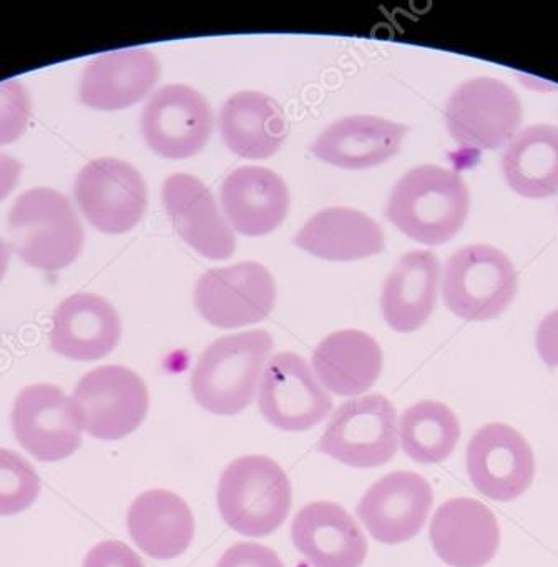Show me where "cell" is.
Here are the masks:
<instances>
[{"mask_svg": "<svg viewBox=\"0 0 558 567\" xmlns=\"http://www.w3.org/2000/svg\"><path fill=\"white\" fill-rule=\"evenodd\" d=\"M397 447V413L394 404L382 394H368L342 403L318 444L326 456L358 470L384 466L395 456Z\"/></svg>", "mask_w": 558, "mask_h": 567, "instance_id": "cell-6", "label": "cell"}, {"mask_svg": "<svg viewBox=\"0 0 558 567\" xmlns=\"http://www.w3.org/2000/svg\"><path fill=\"white\" fill-rule=\"evenodd\" d=\"M471 194L461 174L438 165L409 171L392 188L389 221L422 245L451 241L468 217Z\"/></svg>", "mask_w": 558, "mask_h": 567, "instance_id": "cell-1", "label": "cell"}, {"mask_svg": "<svg viewBox=\"0 0 558 567\" xmlns=\"http://www.w3.org/2000/svg\"><path fill=\"white\" fill-rule=\"evenodd\" d=\"M441 264L432 251H407L399 258L382 288L385 323L399 333H412L427 323L437 303Z\"/></svg>", "mask_w": 558, "mask_h": 567, "instance_id": "cell-23", "label": "cell"}, {"mask_svg": "<svg viewBox=\"0 0 558 567\" xmlns=\"http://www.w3.org/2000/svg\"><path fill=\"white\" fill-rule=\"evenodd\" d=\"M216 499L226 526L241 536L259 539L275 533L289 516L292 486L275 460L251 454L225 467Z\"/></svg>", "mask_w": 558, "mask_h": 567, "instance_id": "cell-3", "label": "cell"}, {"mask_svg": "<svg viewBox=\"0 0 558 567\" xmlns=\"http://www.w3.org/2000/svg\"><path fill=\"white\" fill-rule=\"evenodd\" d=\"M158 59L145 48L120 49L93 59L80 79V101L95 111H123L146 97L158 82Z\"/></svg>", "mask_w": 558, "mask_h": 567, "instance_id": "cell-18", "label": "cell"}, {"mask_svg": "<svg viewBox=\"0 0 558 567\" xmlns=\"http://www.w3.org/2000/svg\"><path fill=\"white\" fill-rule=\"evenodd\" d=\"M9 248H7L6 241L0 238V280H2L3 275H6L7 267H9Z\"/></svg>", "mask_w": 558, "mask_h": 567, "instance_id": "cell-36", "label": "cell"}, {"mask_svg": "<svg viewBox=\"0 0 558 567\" xmlns=\"http://www.w3.org/2000/svg\"><path fill=\"white\" fill-rule=\"evenodd\" d=\"M216 567H285L278 553L256 543L232 544L219 557Z\"/></svg>", "mask_w": 558, "mask_h": 567, "instance_id": "cell-32", "label": "cell"}, {"mask_svg": "<svg viewBox=\"0 0 558 567\" xmlns=\"http://www.w3.org/2000/svg\"><path fill=\"white\" fill-rule=\"evenodd\" d=\"M276 298L275 278L259 261L206 271L195 287L196 310L206 323L223 330L265 320L275 308Z\"/></svg>", "mask_w": 558, "mask_h": 567, "instance_id": "cell-9", "label": "cell"}, {"mask_svg": "<svg viewBox=\"0 0 558 567\" xmlns=\"http://www.w3.org/2000/svg\"><path fill=\"white\" fill-rule=\"evenodd\" d=\"M73 401L83 430L103 441L123 440L138 430L149 406L145 381L120 364L89 371L76 384Z\"/></svg>", "mask_w": 558, "mask_h": 567, "instance_id": "cell-8", "label": "cell"}, {"mask_svg": "<svg viewBox=\"0 0 558 567\" xmlns=\"http://www.w3.org/2000/svg\"><path fill=\"white\" fill-rule=\"evenodd\" d=\"M75 200L96 230L120 235L140 224L148 205V192L133 165L103 157L90 162L76 175Z\"/></svg>", "mask_w": 558, "mask_h": 567, "instance_id": "cell-10", "label": "cell"}, {"mask_svg": "<svg viewBox=\"0 0 558 567\" xmlns=\"http://www.w3.org/2000/svg\"><path fill=\"white\" fill-rule=\"evenodd\" d=\"M407 127L375 115H349L321 132L311 145L318 161L342 171H368L401 151Z\"/></svg>", "mask_w": 558, "mask_h": 567, "instance_id": "cell-20", "label": "cell"}, {"mask_svg": "<svg viewBox=\"0 0 558 567\" xmlns=\"http://www.w3.org/2000/svg\"><path fill=\"white\" fill-rule=\"evenodd\" d=\"M40 477L20 454L0 447V516H13L32 506Z\"/></svg>", "mask_w": 558, "mask_h": 567, "instance_id": "cell-30", "label": "cell"}, {"mask_svg": "<svg viewBox=\"0 0 558 567\" xmlns=\"http://www.w3.org/2000/svg\"><path fill=\"white\" fill-rule=\"evenodd\" d=\"M291 539L312 567H361L368 556L361 526L331 501L302 507L292 520Z\"/></svg>", "mask_w": 558, "mask_h": 567, "instance_id": "cell-19", "label": "cell"}, {"mask_svg": "<svg viewBox=\"0 0 558 567\" xmlns=\"http://www.w3.org/2000/svg\"><path fill=\"white\" fill-rule=\"evenodd\" d=\"M296 247L328 261H355L374 257L385 247L378 221L364 212L329 207L312 215L294 237Z\"/></svg>", "mask_w": 558, "mask_h": 567, "instance_id": "cell-25", "label": "cell"}, {"mask_svg": "<svg viewBox=\"0 0 558 567\" xmlns=\"http://www.w3.org/2000/svg\"><path fill=\"white\" fill-rule=\"evenodd\" d=\"M9 231L20 260L37 270H63L83 247V227L72 204L52 188L20 195L10 208Z\"/></svg>", "mask_w": 558, "mask_h": 567, "instance_id": "cell-4", "label": "cell"}, {"mask_svg": "<svg viewBox=\"0 0 558 567\" xmlns=\"http://www.w3.org/2000/svg\"><path fill=\"white\" fill-rule=\"evenodd\" d=\"M508 187L524 198L540 200L558 194V127L531 125L518 132L502 157Z\"/></svg>", "mask_w": 558, "mask_h": 567, "instance_id": "cell-28", "label": "cell"}, {"mask_svg": "<svg viewBox=\"0 0 558 567\" xmlns=\"http://www.w3.org/2000/svg\"><path fill=\"white\" fill-rule=\"evenodd\" d=\"M468 477L478 493L498 503H510L530 487L535 457L528 441L504 423L482 426L467 446Z\"/></svg>", "mask_w": 558, "mask_h": 567, "instance_id": "cell-14", "label": "cell"}, {"mask_svg": "<svg viewBox=\"0 0 558 567\" xmlns=\"http://www.w3.org/2000/svg\"><path fill=\"white\" fill-rule=\"evenodd\" d=\"M219 134L228 151L249 161L272 157L288 137L281 105L256 91L232 94L219 114Z\"/></svg>", "mask_w": 558, "mask_h": 567, "instance_id": "cell-24", "label": "cell"}, {"mask_svg": "<svg viewBox=\"0 0 558 567\" xmlns=\"http://www.w3.org/2000/svg\"><path fill=\"white\" fill-rule=\"evenodd\" d=\"M20 167L19 161L13 158L12 155L3 154L0 152V202L3 198L9 197L12 194L13 188L17 187V182H19L20 177Z\"/></svg>", "mask_w": 558, "mask_h": 567, "instance_id": "cell-35", "label": "cell"}, {"mask_svg": "<svg viewBox=\"0 0 558 567\" xmlns=\"http://www.w3.org/2000/svg\"><path fill=\"white\" fill-rule=\"evenodd\" d=\"M83 567H146L138 554L120 540H103L89 550Z\"/></svg>", "mask_w": 558, "mask_h": 567, "instance_id": "cell-33", "label": "cell"}, {"mask_svg": "<svg viewBox=\"0 0 558 567\" xmlns=\"http://www.w3.org/2000/svg\"><path fill=\"white\" fill-rule=\"evenodd\" d=\"M461 423L447 404L425 400L412 404L399 420L402 450L415 463L437 464L454 453Z\"/></svg>", "mask_w": 558, "mask_h": 567, "instance_id": "cell-29", "label": "cell"}, {"mask_svg": "<svg viewBox=\"0 0 558 567\" xmlns=\"http://www.w3.org/2000/svg\"><path fill=\"white\" fill-rule=\"evenodd\" d=\"M213 127L215 117L208 101L188 85H165L143 109V138L156 155L168 161L198 155L208 144Z\"/></svg>", "mask_w": 558, "mask_h": 567, "instance_id": "cell-12", "label": "cell"}, {"mask_svg": "<svg viewBox=\"0 0 558 567\" xmlns=\"http://www.w3.org/2000/svg\"><path fill=\"white\" fill-rule=\"evenodd\" d=\"M538 357L547 367L558 368V308L548 313L535 333Z\"/></svg>", "mask_w": 558, "mask_h": 567, "instance_id": "cell-34", "label": "cell"}, {"mask_svg": "<svg viewBox=\"0 0 558 567\" xmlns=\"http://www.w3.org/2000/svg\"><path fill=\"white\" fill-rule=\"evenodd\" d=\"M437 556L452 567H484L500 546V527L490 507L472 497L445 501L428 529Z\"/></svg>", "mask_w": 558, "mask_h": 567, "instance_id": "cell-17", "label": "cell"}, {"mask_svg": "<svg viewBox=\"0 0 558 567\" xmlns=\"http://www.w3.org/2000/svg\"><path fill=\"white\" fill-rule=\"evenodd\" d=\"M120 337L118 313L99 295H72L53 311L50 344L60 357L96 361L115 350Z\"/></svg>", "mask_w": 558, "mask_h": 567, "instance_id": "cell-22", "label": "cell"}, {"mask_svg": "<svg viewBox=\"0 0 558 567\" xmlns=\"http://www.w3.org/2000/svg\"><path fill=\"white\" fill-rule=\"evenodd\" d=\"M432 503L434 491L425 477L412 471H394L365 491L355 513L372 539L402 544L421 533Z\"/></svg>", "mask_w": 558, "mask_h": 567, "instance_id": "cell-15", "label": "cell"}, {"mask_svg": "<svg viewBox=\"0 0 558 567\" xmlns=\"http://www.w3.org/2000/svg\"><path fill=\"white\" fill-rule=\"evenodd\" d=\"M258 404L265 420L286 433L311 430L332 410L331 396L304 358L289 351L275 354L266 364Z\"/></svg>", "mask_w": 558, "mask_h": 567, "instance_id": "cell-13", "label": "cell"}, {"mask_svg": "<svg viewBox=\"0 0 558 567\" xmlns=\"http://www.w3.org/2000/svg\"><path fill=\"white\" fill-rule=\"evenodd\" d=\"M32 112L29 91L17 79L0 82V145L12 144L27 131Z\"/></svg>", "mask_w": 558, "mask_h": 567, "instance_id": "cell-31", "label": "cell"}, {"mask_svg": "<svg viewBox=\"0 0 558 567\" xmlns=\"http://www.w3.org/2000/svg\"><path fill=\"white\" fill-rule=\"evenodd\" d=\"M520 99L505 82L474 78L458 85L445 105L448 134L462 147L497 151L507 145L521 124Z\"/></svg>", "mask_w": 558, "mask_h": 567, "instance_id": "cell-7", "label": "cell"}, {"mask_svg": "<svg viewBox=\"0 0 558 567\" xmlns=\"http://www.w3.org/2000/svg\"><path fill=\"white\" fill-rule=\"evenodd\" d=\"M518 277L510 258L492 247L474 244L458 248L444 267L442 297L455 317L490 321L500 317L517 295Z\"/></svg>", "mask_w": 558, "mask_h": 567, "instance_id": "cell-5", "label": "cell"}, {"mask_svg": "<svg viewBox=\"0 0 558 567\" xmlns=\"http://www.w3.org/2000/svg\"><path fill=\"white\" fill-rule=\"evenodd\" d=\"M162 198L176 234L196 254L209 260H226L235 254L232 228L199 178L172 175L163 184Z\"/></svg>", "mask_w": 558, "mask_h": 567, "instance_id": "cell-16", "label": "cell"}, {"mask_svg": "<svg viewBox=\"0 0 558 567\" xmlns=\"http://www.w3.org/2000/svg\"><path fill=\"white\" fill-rule=\"evenodd\" d=\"M126 526L138 549L159 560L182 556L195 537V517L188 504L166 489L140 494L130 506Z\"/></svg>", "mask_w": 558, "mask_h": 567, "instance_id": "cell-26", "label": "cell"}, {"mask_svg": "<svg viewBox=\"0 0 558 567\" xmlns=\"http://www.w3.org/2000/svg\"><path fill=\"white\" fill-rule=\"evenodd\" d=\"M221 205L232 230L245 237H265L285 221L291 195L276 172L246 165L223 182Z\"/></svg>", "mask_w": 558, "mask_h": 567, "instance_id": "cell-21", "label": "cell"}, {"mask_svg": "<svg viewBox=\"0 0 558 567\" xmlns=\"http://www.w3.org/2000/svg\"><path fill=\"white\" fill-rule=\"evenodd\" d=\"M12 430L35 460H66L82 444V420L73 398L53 384H30L17 394Z\"/></svg>", "mask_w": 558, "mask_h": 567, "instance_id": "cell-11", "label": "cell"}, {"mask_svg": "<svg viewBox=\"0 0 558 567\" xmlns=\"http://www.w3.org/2000/svg\"><path fill=\"white\" fill-rule=\"evenodd\" d=\"M265 330L228 334L213 341L196 361L192 393L196 403L216 416H235L255 400L272 351Z\"/></svg>", "mask_w": 558, "mask_h": 567, "instance_id": "cell-2", "label": "cell"}, {"mask_svg": "<svg viewBox=\"0 0 558 567\" xmlns=\"http://www.w3.org/2000/svg\"><path fill=\"white\" fill-rule=\"evenodd\" d=\"M382 350L371 334L341 330L326 337L312 353V373L329 393L359 396L382 371Z\"/></svg>", "mask_w": 558, "mask_h": 567, "instance_id": "cell-27", "label": "cell"}]
</instances>
